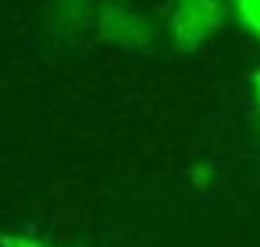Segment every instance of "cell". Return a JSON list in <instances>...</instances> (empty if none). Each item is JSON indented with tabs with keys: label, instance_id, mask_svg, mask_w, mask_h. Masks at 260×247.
Instances as JSON below:
<instances>
[{
	"label": "cell",
	"instance_id": "obj_1",
	"mask_svg": "<svg viewBox=\"0 0 260 247\" xmlns=\"http://www.w3.org/2000/svg\"><path fill=\"white\" fill-rule=\"evenodd\" d=\"M7 247H40V244H30V241H4Z\"/></svg>",
	"mask_w": 260,
	"mask_h": 247
},
{
	"label": "cell",
	"instance_id": "obj_2",
	"mask_svg": "<svg viewBox=\"0 0 260 247\" xmlns=\"http://www.w3.org/2000/svg\"><path fill=\"white\" fill-rule=\"evenodd\" d=\"M257 92H260V76H257Z\"/></svg>",
	"mask_w": 260,
	"mask_h": 247
}]
</instances>
